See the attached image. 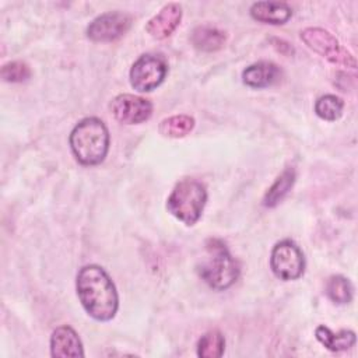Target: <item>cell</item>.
I'll use <instances>...</instances> for the list:
<instances>
[{
  "mask_svg": "<svg viewBox=\"0 0 358 358\" xmlns=\"http://www.w3.org/2000/svg\"><path fill=\"white\" fill-rule=\"evenodd\" d=\"M326 295L334 303H350L354 296V287L347 277L340 274L331 275L326 282Z\"/></svg>",
  "mask_w": 358,
  "mask_h": 358,
  "instance_id": "cell-18",
  "label": "cell"
},
{
  "mask_svg": "<svg viewBox=\"0 0 358 358\" xmlns=\"http://www.w3.org/2000/svg\"><path fill=\"white\" fill-rule=\"evenodd\" d=\"M250 15L259 22L281 25L291 18L292 8L284 1H256L250 7Z\"/></svg>",
  "mask_w": 358,
  "mask_h": 358,
  "instance_id": "cell-13",
  "label": "cell"
},
{
  "mask_svg": "<svg viewBox=\"0 0 358 358\" xmlns=\"http://www.w3.org/2000/svg\"><path fill=\"white\" fill-rule=\"evenodd\" d=\"M206 201L207 190L204 185L196 179L186 178L172 189L166 199V208L185 225H194L203 214Z\"/></svg>",
  "mask_w": 358,
  "mask_h": 358,
  "instance_id": "cell-4",
  "label": "cell"
},
{
  "mask_svg": "<svg viewBox=\"0 0 358 358\" xmlns=\"http://www.w3.org/2000/svg\"><path fill=\"white\" fill-rule=\"evenodd\" d=\"M194 127V119L189 115H173L165 117L159 123V133L165 137L180 138L189 134Z\"/></svg>",
  "mask_w": 358,
  "mask_h": 358,
  "instance_id": "cell-17",
  "label": "cell"
},
{
  "mask_svg": "<svg viewBox=\"0 0 358 358\" xmlns=\"http://www.w3.org/2000/svg\"><path fill=\"white\" fill-rule=\"evenodd\" d=\"M109 109L115 119L124 124L143 123L152 115V103L147 98L133 94L115 96L109 103Z\"/></svg>",
  "mask_w": 358,
  "mask_h": 358,
  "instance_id": "cell-9",
  "label": "cell"
},
{
  "mask_svg": "<svg viewBox=\"0 0 358 358\" xmlns=\"http://www.w3.org/2000/svg\"><path fill=\"white\" fill-rule=\"evenodd\" d=\"M70 148L76 159L85 166L101 164L109 151V130L98 117H84L70 133Z\"/></svg>",
  "mask_w": 358,
  "mask_h": 358,
  "instance_id": "cell-2",
  "label": "cell"
},
{
  "mask_svg": "<svg viewBox=\"0 0 358 358\" xmlns=\"http://www.w3.org/2000/svg\"><path fill=\"white\" fill-rule=\"evenodd\" d=\"M168 74V63L164 56L155 53L141 55L129 73L130 85L138 92H150L159 87Z\"/></svg>",
  "mask_w": 358,
  "mask_h": 358,
  "instance_id": "cell-6",
  "label": "cell"
},
{
  "mask_svg": "<svg viewBox=\"0 0 358 358\" xmlns=\"http://www.w3.org/2000/svg\"><path fill=\"white\" fill-rule=\"evenodd\" d=\"M301 39L309 49L323 56L330 63L350 69L357 67V60L354 55L348 49L341 46L336 36L331 35L327 29L317 27L305 28L301 32Z\"/></svg>",
  "mask_w": 358,
  "mask_h": 358,
  "instance_id": "cell-5",
  "label": "cell"
},
{
  "mask_svg": "<svg viewBox=\"0 0 358 358\" xmlns=\"http://www.w3.org/2000/svg\"><path fill=\"white\" fill-rule=\"evenodd\" d=\"M50 354L56 358L84 357L83 343L73 327L64 324L53 330L50 336Z\"/></svg>",
  "mask_w": 358,
  "mask_h": 358,
  "instance_id": "cell-11",
  "label": "cell"
},
{
  "mask_svg": "<svg viewBox=\"0 0 358 358\" xmlns=\"http://www.w3.org/2000/svg\"><path fill=\"white\" fill-rule=\"evenodd\" d=\"M78 299L85 312L98 322L115 317L119 308V296L109 274L98 264L84 266L76 280Z\"/></svg>",
  "mask_w": 358,
  "mask_h": 358,
  "instance_id": "cell-1",
  "label": "cell"
},
{
  "mask_svg": "<svg viewBox=\"0 0 358 358\" xmlns=\"http://www.w3.org/2000/svg\"><path fill=\"white\" fill-rule=\"evenodd\" d=\"M315 336L320 344H323L329 351L333 352L350 350L355 345L357 341L355 333L352 330H340L338 333H334L323 324L316 327Z\"/></svg>",
  "mask_w": 358,
  "mask_h": 358,
  "instance_id": "cell-15",
  "label": "cell"
},
{
  "mask_svg": "<svg viewBox=\"0 0 358 358\" xmlns=\"http://www.w3.org/2000/svg\"><path fill=\"white\" fill-rule=\"evenodd\" d=\"M225 350V338L218 330L204 333L197 343V355L201 358H220Z\"/></svg>",
  "mask_w": 358,
  "mask_h": 358,
  "instance_id": "cell-19",
  "label": "cell"
},
{
  "mask_svg": "<svg viewBox=\"0 0 358 358\" xmlns=\"http://www.w3.org/2000/svg\"><path fill=\"white\" fill-rule=\"evenodd\" d=\"M281 69L275 63L260 60L248 66L242 71V81L250 88L260 90L277 84L281 78Z\"/></svg>",
  "mask_w": 358,
  "mask_h": 358,
  "instance_id": "cell-12",
  "label": "cell"
},
{
  "mask_svg": "<svg viewBox=\"0 0 358 358\" xmlns=\"http://www.w3.org/2000/svg\"><path fill=\"white\" fill-rule=\"evenodd\" d=\"M133 17L123 11H108L94 18L87 27V36L94 42H113L131 27Z\"/></svg>",
  "mask_w": 358,
  "mask_h": 358,
  "instance_id": "cell-8",
  "label": "cell"
},
{
  "mask_svg": "<svg viewBox=\"0 0 358 358\" xmlns=\"http://www.w3.org/2000/svg\"><path fill=\"white\" fill-rule=\"evenodd\" d=\"M270 267L274 275L282 281L298 280L305 271V256L294 241L282 239L271 250Z\"/></svg>",
  "mask_w": 358,
  "mask_h": 358,
  "instance_id": "cell-7",
  "label": "cell"
},
{
  "mask_svg": "<svg viewBox=\"0 0 358 358\" xmlns=\"http://www.w3.org/2000/svg\"><path fill=\"white\" fill-rule=\"evenodd\" d=\"M344 110V101L334 95V94H326L317 98L315 102V113L327 122H334L341 117Z\"/></svg>",
  "mask_w": 358,
  "mask_h": 358,
  "instance_id": "cell-20",
  "label": "cell"
},
{
  "mask_svg": "<svg viewBox=\"0 0 358 358\" xmlns=\"http://www.w3.org/2000/svg\"><path fill=\"white\" fill-rule=\"evenodd\" d=\"M295 169L294 168H285L274 180V183L268 187L263 197V206L264 207H275L291 190V187L295 183Z\"/></svg>",
  "mask_w": 358,
  "mask_h": 358,
  "instance_id": "cell-16",
  "label": "cell"
},
{
  "mask_svg": "<svg viewBox=\"0 0 358 358\" xmlns=\"http://www.w3.org/2000/svg\"><path fill=\"white\" fill-rule=\"evenodd\" d=\"M206 252L207 257L197 268L204 282L217 291L232 287L241 274V266L225 243L218 238H210L206 241Z\"/></svg>",
  "mask_w": 358,
  "mask_h": 358,
  "instance_id": "cell-3",
  "label": "cell"
},
{
  "mask_svg": "<svg viewBox=\"0 0 358 358\" xmlns=\"http://www.w3.org/2000/svg\"><path fill=\"white\" fill-rule=\"evenodd\" d=\"M0 74H1V78L7 83H24L31 77L32 71L25 62L13 60L3 64Z\"/></svg>",
  "mask_w": 358,
  "mask_h": 358,
  "instance_id": "cell-21",
  "label": "cell"
},
{
  "mask_svg": "<svg viewBox=\"0 0 358 358\" xmlns=\"http://www.w3.org/2000/svg\"><path fill=\"white\" fill-rule=\"evenodd\" d=\"M227 41V35L222 29L213 25H199L192 31L190 42L201 52L220 50Z\"/></svg>",
  "mask_w": 358,
  "mask_h": 358,
  "instance_id": "cell-14",
  "label": "cell"
},
{
  "mask_svg": "<svg viewBox=\"0 0 358 358\" xmlns=\"http://www.w3.org/2000/svg\"><path fill=\"white\" fill-rule=\"evenodd\" d=\"M182 7L178 3L165 4L152 18L145 24V31L154 39L168 38L180 24Z\"/></svg>",
  "mask_w": 358,
  "mask_h": 358,
  "instance_id": "cell-10",
  "label": "cell"
}]
</instances>
